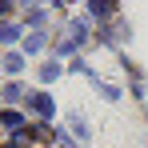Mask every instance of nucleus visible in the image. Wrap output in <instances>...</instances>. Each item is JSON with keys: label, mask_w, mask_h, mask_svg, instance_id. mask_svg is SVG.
<instances>
[{"label": "nucleus", "mask_w": 148, "mask_h": 148, "mask_svg": "<svg viewBox=\"0 0 148 148\" xmlns=\"http://www.w3.org/2000/svg\"><path fill=\"white\" fill-rule=\"evenodd\" d=\"M32 100H36V112H40V116H48V112H52V100L44 96V92H36Z\"/></svg>", "instance_id": "nucleus-1"}]
</instances>
